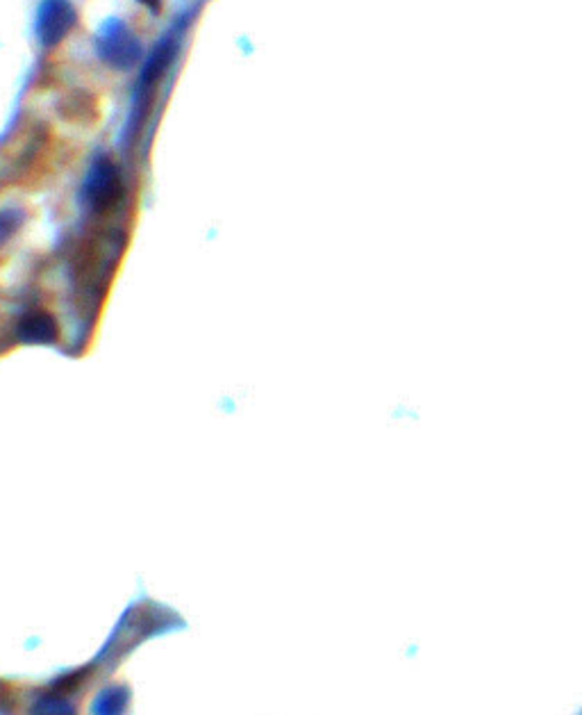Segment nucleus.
<instances>
[{"instance_id":"nucleus-1","label":"nucleus","mask_w":582,"mask_h":715,"mask_svg":"<svg viewBox=\"0 0 582 715\" xmlns=\"http://www.w3.org/2000/svg\"><path fill=\"white\" fill-rule=\"evenodd\" d=\"M183 28L185 26H177L175 30L171 28V32L160 39L155 51L144 62V69L140 73L137 92H134V99H132V114H130V123H127V138H132L134 130L142 125V121H144V117L149 112V105L153 101V92L157 89L160 80L164 78V73L169 71L171 62L175 60L177 49H181Z\"/></svg>"},{"instance_id":"nucleus-2","label":"nucleus","mask_w":582,"mask_h":715,"mask_svg":"<svg viewBox=\"0 0 582 715\" xmlns=\"http://www.w3.org/2000/svg\"><path fill=\"white\" fill-rule=\"evenodd\" d=\"M96 56L114 71H130L142 60V41L123 19H105L96 30Z\"/></svg>"},{"instance_id":"nucleus-3","label":"nucleus","mask_w":582,"mask_h":715,"mask_svg":"<svg viewBox=\"0 0 582 715\" xmlns=\"http://www.w3.org/2000/svg\"><path fill=\"white\" fill-rule=\"evenodd\" d=\"M123 194V181L116 164L108 158H101L89 169L84 185H82V201L86 208H92L96 212L110 210L112 205L119 203Z\"/></svg>"},{"instance_id":"nucleus-4","label":"nucleus","mask_w":582,"mask_h":715,"mask_svg":"<svg viewBox=\"0 0 582 715\" xmlns=\"http://www.w3.org/2000/svg\"><path fill=\"white\" fill-rule=\"evenodd\" d=\"M78 14L71 0H41L37 12V39L43 49H55L75 28Z\"/></svg>"},{"instance_id":"nucleus-5","label":"nucleus","mask_w":582,"mask_h":715,"mask_svg":"<svg viewBox=\"0 0 582 715\" xmlns=\"http://www.w3.org/2000/svg\"><path fill=\"white\" fill-rule=\"evenodd\" d=\"M19 340L28 344H51L58 340V324L49 312H28L19 322Z\"/></svg>"},{"instance_id":"nucleus-6","label":"nucleus","mask_w":582,"mask_h":715,"mask_svg":"<svg viewBox=\"0 0 582 715\" xmlns=\"http://www.w3.org/2000/svg\"><path fill=\"white\" fill-rule=\"evenodd\" d=\"M132 693L125 684H110L101 688L92 702V715H125L130 708Z\"/></svg>"},{"instance_id":"nucleus-7","label":"nucleus","mask_w":582,"mask_h":715,"mask_svg":"<svg viewBox=\"0 0 582 715\" xmlns=\"http://www.w3.org/2000/svg\"><path fill=\"white\" fill-rule=\"evenodd\" d=\"M28 715H78L75 706L62 693H41L32 699Z\"/></svg>"},{"instance_id":"nucleus-8","label":"nucleus","mask_w":582,"mask_h":715,"mask_svg":"<svg viewBox=\"0 0 582 715\" xmlns=\"http://www.w3.org/2000/svg\"><path fill=\"white\" fill-rule=\"evenodd\" d=\"M23 223V214L19 210H3L0 212V244L12 238Z\"/></svg>"},{"instance_id":"nucleus-9","label":"nucleus","mask_w":582,"mask_h":715,"mask_svg":"<svg viewBox=\"0 0 582 715\" xmlns=\"http://www.w3.org/2000/svg\"><path fill=\"white\" fill-rule=\"evenodd\" d=\"M140 3L146 6L153 14H160V10H162V0H140Z\"/></svg>"},{"instance_id":"nucleus-10","label":"nucleus","mask_w":582,"mask_h":715,"mask_svg":"<svg viewBox=\"0 0 582 715\" xmlns=\"http://www.w3.org/2000/svg\"><path fill=\"white\" fill-rule=\"evenodd\" d=\"M0 695H3V688H0Z\"/></svg>"}]
</instances>
